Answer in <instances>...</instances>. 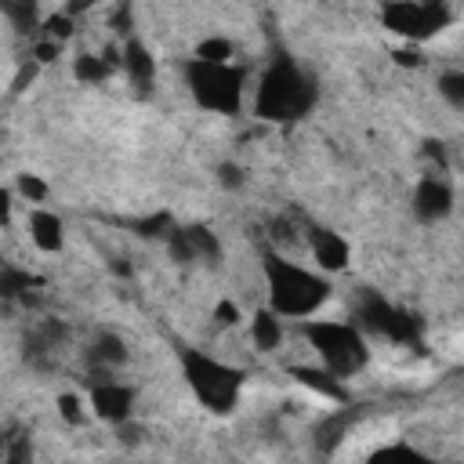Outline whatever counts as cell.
Listing matches in <instances>:
<instances>
[{"label":"cell","instance_id":"cell-1","mask_svg":"<svg viewBox=\"0 0 464 464\" xmlns=\"http://www.w3.org/2000/svg\"><path fill=\"white\" fill-rule=\"evenodd\" d=\"M265 272V290H268V308L279 312L283 319H308L315 315L326 297H330V276L319 268H304L283 254H265L261 257Z\"/></svg>","mask_w":464,"mask_h":464},{"label":"cell","instance_id":"cell-2","mask_svg":"<svg viewBox=\"0 0 464 464\" xmlns=\"http://www.w3.org/2000/svg\"><path fill=\"white\" fill-rule=\"evenodd\" d=\"M315 105V83L297 69L290 58H272V65L261 72L257 94H254V112L272 123L301 120Z\"/></svg>","mask_w":464,"mask_h":464},{"label":"cell","instance_id":"cell-3","mask_svg":"<svg viewBox=\"0 0 464 464\" xmlns=\"http://www.w3.org/2000/svg\"><path fill=\"white\" fill-rule=\"evenodd\" d=\"M181 377L192 388V395L203 402L210 413H228L239 402L243 392V370L207 355L203 348H181Z\"/></svg>","mask_w":464,"mask_h":464},{"label":"cell","instance_id":"cell-4","mask_svg":"<svg viewBox=\"0 0 464 464\" xmlns=\"http://www.w3.org/2000/svg\"><path fill=\"white\" fill-rule=\"evenodd\" d=\"M185 87L196 98V105H203L218 116H236L243 105L246 72L236 62H203L192 54L185 62Z\"/></svg>","mask_w":464,"mask_h":464},{"label":"cell","instance_id":"cell-5","mask_svg":"<svg viewBox=\"0 0 464 464\" xmlns=\"http://www.w3.org/2000/svg\"><path fill=\"white\" fill-rule=\"evenodd\" d=\"M304 337L312 344V352L319 355V362L344 377H355L366 362H370V348L366 337L355 323H337V319H308L304 323Z\"/></svg>","mask_w":464,"mask_h":464},{"label":"cell","instance_id":"cell-6","mask_svg":"<svg viewBox=\"0 0 464 464\" xmlns=\"http://www.w3.org/2000/svg\"><path fill=\"white\" fill-rule=\"evenodd\" d=\"M381 22L395 36L428 40L450 25V7H446V0H384Z\"/></svg>","mask_w":464,"mask_h":464},{"label":"cell","instance_id":"cell-7","mask_svg":"<svg viewBox=\"0 0 464 464\" xmlns=\"http://www.w3.org/2000/svg\"><path fill=\"white\" fill-rule=\"evenodd\" d=\"M355 326L392 337V341H413V323L410 315H402L399 308H392L384 297L377 294H362V301L355 304Z\"/></svg>","mask_w":464,"mask_h":464},{"label":"cell","instance_id":"cell-8","mask_svg":"<svg viewBox=\"0 0 464 464\" xmlns=\"http://www.w3.org/2000/svg\"><path fill=\"white\" fill-rule=\"evenodd\" d=\"M87 402H91V413L94 417H102L109 424H123L134 413V388L120 384L112 373H102V377H91Z\"/></svg>","mask_w":464,"mask_h":464},{"label":"cell","instance_id":"cell-9","mask_svg":"<svg viewBox=\"0 0 464 464\" xmlns=\"http://www.w3.org/2000/svg\"><path fill=\"white\" fill-rule=\"evenodd\" d=\"M304 246H308V254H312L315 268H319V272H326V276L341 272V268L348 265V257H352L348 239H344L341 232L326 228V225H312V228L304 232Z\"/></svg>","mask_w":464,"mask_h":464},{"label":"cell","instance_id":"cell-10","mask_svg":"<svg viewBox=\"0 0 464 464\" xmlns=\"http://www.w3.org/2000/svg\"><path fill=\"white\" fill-rule=\"evenodd\" d=\"M410 207H413V214L420 218V221H442L450 210H453V188L439 178V174H424L420 181H417V188H413V199H410Z\"/></svg>","mask_w":464,"mask_h":464},{"label":"cell","instance_id":"cell-11","mask_svg":"<svg viewBox=\"0 0 464 464\" xmlns=\"http://www.w3.org/2000/svg\"><path fill=\"white\" fill-rule=\"evenodd\" d=\"M25 228H29V239L40 254H58L65 243V221L47 207H33L25 218Z\"/></svg>","mask_w":464,"mask_h":464},{"label":"cell","instance_id":"cell-12","mask_svg":"<svg viewBox=\"0 0 464 464\" xmlns=\"http://www.w3.org/2000/svg\"><path fill=\"white\" fill-rule=\"evenodd\" d=\"M116 69H123V51L109 47L105 54H76L72 58V76L80 83H105Z\"/></svg>","mask_w":464,"mask_h":464},{"label":"cell","instance_id":"cell-13","mask_svg":"<svg viewBox=\"0 0 464 464\" xmlns=\"http://www.w3.org/2000/svg\"><path fill=\"white\" fill-rule=\"evenodd\" d=\"M250 337H254L257 352H276L283 341V315L272 308H257L250 319Z\"/></svg>","mask_w":464,"mask_h":464},{"label":"cell","instance_id":"cell-14","mask_svg":"<svg viewBox=\"0 0 464 464\" xmlns=\"http://www.w3.org/2000/svg\"><path fill=\"white\" fill-rule=\"evenodd\" d=\"M123 69H127V76L138 87H149L152 83V72H156V62H152V54L138 40H127V47H123Z\"/></svg>","mask_w":464,"mask_h":464},{"label":"cell","instance_id":"cell-15","mask_svg":"<svg viewBox=\"0 0 464 464\" xmlns=\"http://www.w3.org/2000/svg\"><path fill=\"white\" fill-rule=\"evenodd\" d=\"M304 388H312V392H319V395H326V399H344V392H341V377L337 373H330L326 366L323 370H312V366H294L290 370Z\"/></svg>","mask_w":464,"mask_h":464},{"label":"cell","instance_id":"cell-16","mask_svg":"<svg viewBox=\"0 0 464 464\" xmlns=\"http://www.w3.org/2000/svg\"><path fill=\"white\" fill-rule=\"evenodd\" d=\"M196 58H203V62H236V44L228 36H203L196 44Z\"/></svg>","mask_w":464,"mask_h":464},{"label":"cell","instance_id":"cell-17","mask_svg":"<svg viewBox=\"0 0 464 464\" xmlns=\"http://www.w3.org/2000/svg\"><path fill=\"white\" fill-rule=\"evenodd\" d=\"M435 91L442 94L446 105L464 109V69H446V72L439 76V87H435Z\"/></svg>","mask_w":464,"mask_h":464},{"label":"cell","instance_id":"cell-18","mask_svg":"<svg viewBox=\"0 0 464 464\" xmlns=\"http://www.w3.org/2000/svg\"><path fill=\"white\" fill-rule=\"evenodd\" d=\"M4 14L11 25L18 29H33L40 18H36V0H4Z\"/></svg>","mask_w":464,"mask_h":464},{"label":"cell","instance_id":"cell-19","mask_svg":"<svg viewBox=\"0 0 464 464\" xmlns=\"http://www.w3.org/2000/svg\"><path fill=\"white\" fill-rule=\"evenodd\" d=\"M87 402L80 399V395H72V392H65V395H58V417L65 420V424H87Z\"/></svg>","mask_w":464,"mask_h":464},{"label":"cell","instance_id":"cell-20","mask_svg":"<svg viewBox=\"0 0 464 464\" xmlns=\"http://www.w3.org/2000/svg\"><path fill=\"white\" fill-rule=\"evenodd\" d=\"M40 36H47V40H58V44H65L69 36H72V14L69 11H62V14H47L44 22H40Z\"/></svg>","mask_w":464,"mask_h":464},{"label":"cell","instance_id":"cell-21","mask_svg":"<svg viewBox=\"0 0 464 464\" xmlns=\"http://www.w3.org/2000/svg\"><path fill=\"white\" fill-rule=\"evenodd\" d=\"M14 188H18V196H22L25 203H33V207H40V203L47 199V185H44L36 174H18Z\"/></svg>","mask_w":464,"mask_h":464},{"label":"cell","instance_id":"cell-22","mask_svg":"<svg viewBox=\"0 0 464 464\" xmlns=\"http://www.w3.org/2000/svg\"><path fill=\"white\" fill-rule=\"evenodd\" d=\"M58 51H62V44H58V40H47V36H40V44L33 47V62L47 65V62H54V58H58Z\"/></svg>","mask_w":464,"mask_h":464},{"label":"cell","instance_id":"cell-23","mask_svg":"<svg viewBox=\"0 0 464 464\" xmlns=\"http://www.w3.org/2000/svg\"><path fill=\"white\" fill-rule=\"evenodd\" d=\"M239 315H243V312H239V304H236V301H228V297H225V301H218V308H214V319H218L221 326H236V323H239Z\"/></svg>","mask_w":464,"mask_h":464},{"label":"cell","instance_id":"cell-24","mask_svg":"<svg viewBox=\"0 0 464 464\" xmlns=\"http://www.w3.org/2000/svg\"><path fill=\"white\" fill-rule=\"evenodd\" d=\"M218 181H221L225 188H239V185H243V170H239L236 163H221V167H218Z\"/></svg>","mask_w":464,"mask_h":464},{"label":"cell","instance_id":"cell-25","mask_svg":"<svg viewBox=\"0 0 464 464\" xmlns=\"http://www.w3.org/2000/svg\"><path fill=\"white\" fill-rule=\"evenodd\" d=\"M384 457H420L413 446H406V442H399V446H381V450H373V460H384Z\"/></svg>","mask_w":464,"mask_h":464},{"label":"cell","instance_id":"cell-26","mask_svg":"<svg viewBox=\"0 0 464 464\" xmlns=\"http://www.w3.org/2000/svg\"><path fill=\"white\" fill-rule=\"evenodd\" d=\"M98 0H65V11L69 14H80V11H91Z\"/></svg>","mask_w":464,"mask_h":464}]
</instances>
